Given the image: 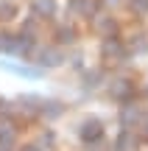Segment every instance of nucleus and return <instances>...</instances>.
Returning a JSON list of instances; mask_svg holds the SVG:
<instances>
[{"instance_id":"f257e3e1","label":"nucleus","mask_w":148,"mask_h":151,"mask_svg":"<svg viewBox=\"0 0 148 151\" xmlns=\"http://www.w3.org/2000/svg\"><path fill=\"white\" fill-rule=\"evenodd\" d=\"M81 140L87 143V146H95V143H101V137H104V123H101L98 118H89L81 123Z\"/></svg>"},{"instance_id":"f03ea898","label":"nucleus","mask_w":148,"mask_h":151,"mask_svg":"<svg viewBox=\"0 0 148 151\" xmlns=\"http://www.w3.org/2000/svg\"><path fill=\"white\" fill-rule=\"evenodd\" d=\"M67 9L73 17H95L101 9V0H70Z\"/></svg>"},{"instance_id":"7ed1b4c3","label":"nucleus","mask_w":148,"mask_h":151,"mask_svg":"<svg viewBox=\"0 0 148 151\" xmlns=\"http://www.w3.org/2000/svg\"><path fill=\"white\" fill-rule=\"evenodd\" d=\"M109 95L117 98V101H132V98H134V84L126 81V78H115L109 84Z\"/></svg>"},{"instance_id":"20e7f679","label":"nucleus","mask_w":148,"mask_h":151,"mask_svg":"<svg viewBox=\"0 0 148 151\" xmlns=\"http://www.w3.org/2000/svg\"><path fill=\"white\" fill-rule=\"evenodd\" d=\"M101 53H104L106 62H120L126 56V48L117 42V37H109V42H106V48H101Z\"/></svg>"},{"instance_id":"39448f33","label":"nucleus","mask_w":148,"mask_h":151,"mask_svg":"<svg viewBox=\"0 0 148 151\" xmlns=\"http://www.w3.org/2000/svg\"><path fill=\"white\" fill-rule=\"evenodd\" d=\"M137 120H140V106H137L134 101H123V115H120V123L126 126V129H132Z\"/></svg>"},{"instance_id":"423d86ee","label":"nucleus","mask_w":148,"mask_h":151,"mask_svg":"<svg viewBox=\"0 0 148 151\" xmlns=\"http://www.w3.org/2000/svg\"><path fill=\"white\" fill-rule=\"evenodd\" d=\"M0 67H3V70H9V73H17V76H22V78H39V76H42V70L20 67V65H11V62H0Z\"/></svg>"},{"instance_id":"0eeeda50","label":"nucleus","mask_w":148,"mask_h":151,"mask_svg":"<svg viewBox=\"0 0 148 151\" xmlns=\"http://www.w3.org/2000/svg\"><path fill=\"white\" fill-rule=\"evenodd\" d=\"M95 28H98V34H104L106 39H109V37H117V20H112V17H101Z\"/></svg>"},{"instance_id":"6e6552de","label":"nucleus","mask_w":148,"mask_h":151,"mask_svg":"<svg viewBox=\"0 0 148 151\" xmlns=\"http://www.w3.org/2000/svg\"><path fill=\"white\" fill-rule=\"evenodd\" d=\"M31 9H34L36 17H53L56 14V3H53V0H36Z\"/></svg>"},{"instance_id":"1a4fd4ad","label":"nucleus","mask_w":148,"mask_h":151,"mask_svg":"<svg viewBox=\"0 0 148 151\" xmlns=\"http://www.w3.org/2000/svg\"><path fill=\"white\" fill-rule=\"evenodd\" d=\"M137 148V140H134L132 132H120V137H117L115 143V151H134Z\"/></svg>"},{"instance_id":"9d476101","label":"nucleus","mask_w":148,"mask_h":151,"mask_svg":"<svg viewBox=\"0 0 148 151\" xmlns=\"http://www.w3.org/2000/svg\"><path fill=\"white\" fill-rule=\"evenodd\" d=\"M56 42H61V45L76 42V28L73 25H59L56 28Z\"/></svg>"},{"instance_id":"9b49d317","label":"nucleus","mask_w":148,"mask_h":151,"mask_svg":"<svg viewBox=\"0 0 148 151\" xmlns=\"http://www.w3.org/2000/svg\"><path fill=\"white\" fill-rule=\"evenodd\" d=\"M61 112H64V106L56 101H42V109H39V115H45V118H59Z\"/></svg>"},{"instance_id":"f8f14e48","label":"nucleus","mask_w":148,"mask_h":151,"mask_svg":"<svg viewBox=\"0 0 148 151\" xmlns=\"http://www.w3.org/2000/svg\"><path fill=\"white\" fill-rule=\"evenodd\" d=\"M129 48H132L134 53H148V37H143V34H134V37L129 39Z\"/></svg>"},{"instance_id":"ddd939ff","label":"nucleus","mask_w":148,"mask_h":151,"mask_svg":"<svg viewBox=\"0 0 148 151\" xmlns=\"http://www.w3.org/2000/svg\"><path fill=\"white\" fill-rule=\"evenodd\" d=\"M39 62L48 65V67H53V65H59V62H61V53H59V50H53V48H48V50L39 53Z\"/></svg>"},{"instance_id":"4468645a","label":"nucleus","mask_w":148,"mask_h":151,"mask_svg":"<svg viewBox=\"0 0 148 151\" xmlns=\"http://www.w3.org/2000/svg\"><path fill=\"white\" fill-rule=\"evenodd\" d=\"M14 14H17V9L11 3H3V6H0V20H11Z\"/></svg>"},{"instance_id":"2eb2a0df","label":"nucleus","mask_w":148,"mask_h":151,"mask_svg":"<svg viewBox=\"0 0 148 151\" xmlns=\"http://www.w3.org/2000/svg\"><path fill=\"white\" fill-rule=\"evenodd\" d=\"M50 146H53V134L45 132V134H42V148H50Z\"/></svg>"},{"instance_id":"dca6fc26","label":"nucleus","mask_w":148,"mask_h":151,"mask_svg":"<svg viewBox=\"0 0 148 151\" xmlns=\"http://www.w3.org/2000/svg\"><path fill=\"white\" fill-rule=\"evenodd\" d=\"M134 9L137 11H148V0H134Z\"/></svg>"},{"instance_id":"f3484780","label":"nucleus","mask_w":148,"mask_h":151,"mask_svg":"<svg viewBox=\"0 0 148 151\" xmlns=\"http://www.w3.org/2000/svg\"><path fill=\"white\" fill-rule=\"evenodd\" d=\"M22 151H39V146H25Z\"/></svg>"},{"instance_id":"a211bd4d","label":"nucleus","mask_w":148,"mask_h":151,"mask_svg":"<svg viewBox=\"0 0 148 151\" xmlns=\"http://www.w3.org/2000/svg\"><path fill=\"white\" fill-rule=\"evenodd\" d=\"M109 3H115V0H109Z\"/></svg>"}]
</instances>
